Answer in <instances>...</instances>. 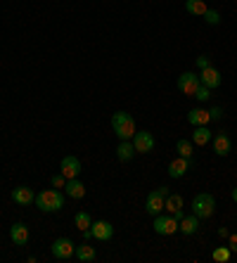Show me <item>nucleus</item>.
<instances>
[{"instance_id": "nucleus-27", "label": "nucleus", "mask_w": 237, "mask_h": 263, "mask_svg": "<svg viewBox=\"0 0 237 263\" xmlns=\"http://www.w3.org/2000/svg\"><path fill=\"white\" fill-rule=\"evenodd\" d=\"M195 98L199 100V102H207V100L211 98V90H209L207 86H202V83H199V88H197V92H195Z\"/></svg>"}, {"instance_id": "nucleus-18", "label": "nucleus", "mask_w": 237, "mask_h": 263, "mask_svg": "<svg viewBox=\"0 0 237 263\" xmlns=\"http://www.w3.org/2000/svg\"><path fill=\"white\" fill-rule=\"evenodd\" d=\"M213 140V133L207 128V126H195V133H192V145L204 147Z\"/></svg>"}, {"instance_id": "nucleus-11", "label": "nucleus", "mask_w": 237, "mask_h": 263, "mask_svg": "<svg viewBox=\"0 0 237 263\" xmlns=\"http://www.w3.org/2000/svg\"><path fill=\"white\" fill-rule=\"evenodd\" d=\"M12 202L19 204V206H29V204L36 202V192L26 187V185H19V187L12 190Z\"/></svg>"}, {"instance_id": "nucleus-33", "label": "nucleus", "mask_w": 237, "mask_h": 263, "mask_svg": "<svg viewBox=\"0 0 237 263\" xmlns=\"http://www.w3.org/2000/svg\"><path fill=\"white\" fill-rule=\"evenodd\" d=\"M228 235H230L228 233V228H218V237H228Z\"/></svg>"}, {"instance_id": "nucleus-14", "label": "nucleus", "mask_w": 237, "mask_h": 263, "mask_svg": "<svg viewBox=\"0 0 237 263\" xmlns=\"http://www.w3.org/2000/svg\"><path fill=\"white\" fill-rule=\"evenodd\" d=\"M213 152L218 157H228L232 152V140L228 133H216L213 135Z\"/></svg>"}, {"instance_id": "nucleus-2", "label": "nucleus", "mask_w": 237, "mask_h": 263, "mask_svg": "<svg viewBox=\"0 0 237 263\" xmlns=\"http://www.w3.org/2000/svg\"><path fill=\"white\" fill-rule=\"evenodd\" d=\"M36 204L38 209H41L43 214H55V211H60L62 206H64V195H62L60 190H43L36 195Z\"/></svg>"}, {"instance_id": "nucleus-1", "label": "nucleus", "mask_w": 237, "mask_h": 263, "mask_svg": "<svg viewBox=\"0 0 237 263\" xmlns=\"http://www.w3.org/2000/svg\"><path fill=\"white\" fill-rule=\"evenodd\" d=\"M112 130L116 133L119 140H133L138 128H135V121L128 111H114L112 114Z\"/></svg>"}, {"instance_id": "nucleus-19", "label": "nucleus", "mask_w": 237, "mask_h": 263, "mask_svg": "<svg viewBox=\"0 0 237 263\" xmlns=\"http://www.w3.org/2000/svg\"><path fill=\"white\" fill-rule=\"evenodd\" d=\"M183 235H195L197 230H199V218H197L195 214L190 216H183L180 218V228H178Z\"/></svg>"}, {"instance_id": "nucleus-12", "label": "nucleus", "mask_w": 237, "mask_h": 263, "mask_svg": "<svg viewBox=\"0 0 237 263\" xmlns=\"http://www.w3.org/2000/svg\"><path fill=\"white\" fill-rule=\"evenodd\" d=\"M221 71L216 67H207V69H202L199 73V83L202 86H207L209 90H213V88H218L221 86Z\"/></svg>"}, {"instance_id": "nucleus-16", "label": "nucleus", "mask_w": 237, "mask_h": 263, "mask_svg": "<svg viewBox=\"0 0 237 263\" xmlns=\"http://www.w3.org/2000/svg\"><path fill=\"white\" fill-rule=\"evenodd\" d=\"M188 121L190 126H207L211 121V114L207 109H202V107H195V109L188 111Z\"/></svg>"}, {"instance_id": "nucleus-13", "label": "nucleus", "mask_w": 237, "mask_h": 263, "mask_svg": "<svg viewBox=\"0 0 237 263\" xmlns=\"http://www.w3.org/2000/svg\"><path fill=\"white\" fill-rule=\"evenodd\" d=\"M10 239H12L17 247H26L29 245V239H31L29 228H26L24 223H14V226L10 228Z\"/></svg>"}, {"instance_id": "nucleus-6", "label": "nucleus", "mask_w": 237, "mask_h": 263, "mask_svg": "<svg viewBox=\"0 0 237 263\" xmlns=\"http://www.w3.org/2000/svg\"><path fill=\"white\" fill-rule=\"evenodd\" d=\"M50 251H52V256H55L57 261H69V258L76 254V245H74L69 237H57L55 242H52V247H50Z\"/></svg>"}, {"instance_id": "nucleus-15", "label": "nucleus", "mask_w": 237, "mask_h": 263, "mask_svg": "<svg viewBox=\"0 0 237 263\" xmlns=\"http://www.w3.org/2000/svg\"><path fill=\"white\" fill-rule=\"evenodd\" d=\"M192 166V159H185V157H176V159L169 164V176L171 178H183L185 173L190 171Z\"/></svg>"}, {"instance_id": "nucleus-7", "label": "nucleus", "mask_w": 237, "mask_h": 263, "mask_svg": "<svg viewBox=\"0 0 237 263\" xmlns=\"http://www.w3.org/2000/svg\"><path fill=\"white\" fill-rule=\"evenodd\" d=\"M133 147H135V152L138 154H150V152H154L157 140H154V135L150 133V130H135Z\"/></svg>"}, {"instance_id": "nucleus-34", "label": "nucleus", "mask_w": 237, "mask_h": 263, "mask_svg": "<svg viewBox=\"0 0 237 263\" xmlns=\"http://www.w3.org/2000/svg\"><path fill=\"white\" fill-rule=\"evenodd\" d=\"M232 202L237 204V187H232Z\"/></svg>"}, {"instance_id": "nucleus-28", "label": "nucleus", "mask_w": 237, "mask_h": 263, "mask_svg": "<svg viewBox=\"0 0 237 263\" xmlns=\"http://www.w3.org/2000/svg\"><path fill=\"white\" fill-rule=\"evenodd\" d=\"M204 19H207V24H211V26L221 24V14L216 12V10H207V14H204Z\"/></svg>"}, {"instance_id": "nucleus-9", "label": "nucleus", "mask_w": 237, "mask_h": 263, "mask_svg": "<svg viewBox=\"0 0 237 263\" xmlns=\"http://www.w3.org/2000/svg\"><path fill=\"white\" fill-rule=\"evenodd\" d=\"M60 171H62V176L67 178V180L79 178L81 176V161L76 159L74 154H67V157L62 159V164H60Z\"/></svg>"}, {"instance_id": "nucleus-30", "label": "nucleus", "mask_w": 237, "mask_h": 263, "mask_svg": "<svg viewBox=\"0 0 237 263\" xmlns=\"http://www.w3.org/2000/svg\"><path fill=\"white\" fill-rule=\"evenodd\" d=\"M197 67H199V71H202V69H207V67H211L209 57L207 55H199V57H197Z\"/></svg>"}, {"instance_id": "nucleus-5", "label": "nucleus", "mask_w": 237, "mask_h": 263, "mask_svg": "<svg viewBox=\"0 0 237 263\" xmlns=\"http://www.w3.org/2000/svg\"><path fill=\"white\" fill-rule=\"evenodd\" d=\"M154 233L157 235H176V230L180 228V220L176 218L173 214H169V216H164V214H157L154 216Z\"/></svg>"}, {"instance_id": "nucleus-10", "label": "nucleus", "mask_w": 237, "mask_h": 263, "mask_svg": "<svg viewBox=\"0 0 237 263\" xmlns=\"http://www.w3.org/2000/svg\"><path fill=\"white\" fill-rule=\"evenodd\" d=\"M90 230H93V237L100 239V242H110L114 237V226L110 220H95L90 226Z\"/></svg>"}, {"instance_id": "nucleus-23", "label": "nucleus", "mask_w": 237, "mask_h": 263, "mask_svg": "<svg viewBox=\"0 0 237 263\" xmlns=\"http://www.w3.org/2000/svg\"><path fill=\"white\" fill-rule=\"evenodd\" d=\"M185 10H188L190 14H195V17H204L209 7L204 0H185Z\"/></svg>"}, {"instance_id": "nucleus-26", "label": "nucleus", "mask_w": 237, "mask_h": 263, "mask_svg": "<svg viewBox=\"0 0 237 263\" xmlns=\"http://www.w3.org/2000/svg\"><path fill=\"white\" fill-rule=\"evenodd\" d=\"M230 256H232L230 247H216V249H213V261L228 263V261H230Z\"/></svg>"}, {"instance_id": "nucleus-4", "label": "nucleus", "mask_w": 237, "mask_h": 263, "mask_svg": "<svg viewBox=\"0 0 237 263\" xmlns=\"http://www.w3.org/2000/svg\"><path fill=\"white\" fill-rule=\"evenodd\" d=\"M166 197H169V187L166 185H161V187H157L154 192H150L145 199V211L150 216H157L164 211V202H166Z\"/></svg>"}, {"instance_id": "nucleus-20", "label": "nucleus", "mask_w": 237, "mask_h": 263, "mask_svg": "<svg viewBox=\"0 0 237 263\" xmlns=\"http://www.w3.org/2000/svg\"><path fill=\"white\" fill-rule=\"evenodd\" d=\"M64 190H67V197H71V199H83V197H85V187H83V183H81L79 178L67 180Z\"/></svg>"}, {"instance_id": "nucleus-29", "label": "nucleus", "mask_w": 237, "mask_h": 263, "mask_svg": "<svg viewBox=\"0 0 237 263\" xmlns=\"http://www.w3.org/2000/svg\"><path fill=\"white\" fill-rule=\"evenodd\" d=\"M50 183H52V187H57V190H64V185H67V178L62 176V173H57V176L50 178Z\"/></svg>"}, {"instance_id": "nucleus-3", "label": "nucleus", "mask_w": 237, "mask_h": 263, "mask_svg": "<svg viewBox=\"0 0 237 263\" xmlns=\"http://www.w3.org/2000/svg\"><path fill=\"white\" fill-rule=\"evenodd\" d=\"M213 211H216V199H213V195H209V192H199V195H195V199H192V214L197 216V218H211Z\"/></svg>"}, {"instance_id": "nucleus-25", "label": "nucleus", "mask_w": 237, "mask_h": 263, "mask_svg": "<svg viewBox=\"0 0 237 263\" xmlns=\"http://www.w3.org/2000/svg\"><path fill=\"white\" fill-rule=\"evenodd\" d=\"M74 223H76V228H79L81 233H83V230H88V228L93 226V218H90V214H85V211H79V214L74 216Z\"/></svg>"}, {"instance_id": "nucleus-22", "label": "nucleus", "mask_w": 237, "mask_h": 263, "mask_svg": "<svg viewBox=\"0 0 237 263\" xmlns=\"http://www.w3.org/2000/svg\"><path fill=\"white\" fill-rule=\"evenodd\" d=\"M176 152H178V157H185V159L195 161V145H192V140H178Z\"/></svg>"}, {"instance_id": "nucleus-21", "label": "nucleus", "mask_w": 237, "mask_h": 263, "mask_svg": "<svg viewBox=\"0 0 237 263\" xmlns=\"http://www.w3.org/2000/svg\"><path fill=\"white\" fill-rule=\"evenodd\" d=\"M74 256L79 258V261H83V263H93L95 258H98V254H95V247H90L88 242H85V245L76 247V254H74Z\"/></svg>"}, {"instance_id": "nucleus-31", "label": "nucleus", "mask_w": 237, "mask_h": 263, "mask_svg": "<svg viewBox=\"0 0 237 263\" xmlns=\"http://www.w3.org/2000/svg\"><path fill=\"white\" fill-rule=\"evenodd\" d=\"M228 247H230V251H235L237 254V233L228 235Z\"/></svg>"}, {"instance_id": "nucleus-32", "label": "nucleus", "mask_w": 237, "mask_h": 263, "mask_svg": "<svg viewBox=\"0 0 237 263\" xmlns=\"http://www.w3.org/2000/svg\"><path fill=\"white\" fill-rule=\"evenodd\" d=\"M209 114H211L213 121H218V119L223 117V109H221V107H211V109H209Z\"/></svg>"}, {"instance_id": "nucleus-8", "label": "nucleus", "mask_w": 237, "mask_h": 263, "mask_svg": "<svg viewBox=\"0 0 237 263\" xmlns=\"http://www.w3.org/2000/svg\"><path fill=\"white\" fill-rule=\"evenodd\" d=\"M178 90L185 92V95H192L195 98L197 88H199V76H197L195 71H183L180 76H178Z\"/></svg>"}, {"instance_id": "nucleus-24", "label": "nucleus", "mask_w": 237, "mask_h": 263, "mask_svg": "<svg viewBox=\"0 0 237 263\" xmlns=\"http://www.w3.org/2000/svg\"><path fill=\"white\" fill-rule=\"evenodd\" d=\"M183 197L180 195H171L169 192V197H166V202H164V211H169V214H176V211H180L183 209Z\"/></svg>"}, {"instance_id": "nucleus-17", "label": "nucleus", "mask_w": 237, "mask_h": 263, "mask_svg": "<svg viewBox=\"0 0 237 263\" xmlns=\"http://www.w3.org/2000/svg\"><path fill=\"white\" fill-rule=\"evenodd\" d=\"M116 157H119V161H123V164H128V161L135 157V147H133V140H121L119 142V147H116Z\"/></svg>"}]
</instances>
